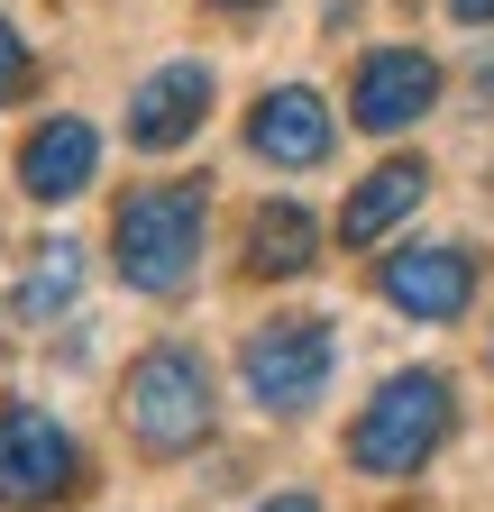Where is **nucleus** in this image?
I'll return each instance as SVG.
<instances>
[{
  "label": "nucleus",
  "mask_w": 494,
  "mask_h": 512,
  "mask_svg": "<svg viewBox=\"0 0 494 512\" xmlns=\"http://www.w3.org/2000/svg\"><path fill=\"white\" fill-rule=\"evenodd\" d=\"M211 10H266V0H211Z\"/></svg>",
  "instance_id": "nucleus-17"
},
{
  "label": "nucleus",
  "mask_w": 494,
  "mask_h": 512,
  "mask_svg": "<svg viewBox=\"0 0 494 512\" xmlns=\"http://www.w3.org/2000/svg\"><path fill=\"white\" fill-rule=\"evenodd\" d=\"M83 485V448L74 430L37 412V403H10L0 412V503L10 512H46V503H65Z\"/></svg>",
  "instance_id": "nucleus-5"
},
{
  "label": "nucleus",
  "mask_w": 494,
  "mask_h": 512,
  "mask_svg": "<svg viewBox=\"0 0 494 512\" xmlns=\"http://www.w3.org/2000/svg\"><path fill=\"white\" fill-rule=\"evenodd\" d=\"M458 430V394L440 366H403L376 384V403L357 412L348 430V467L357 476H421L430 458H440V439Z\"/></svg>",
  "instance_id": "nucleus-2"
},
{
  "label": "nucleus",
  "mask_w": 494,
  "mask_h": 512,
  "mask_svg": "<svg viewBox=\"0 0 494 512\" xmlns=\"http://www.w3.org/2000/svg\"><path fill=\"white\" fill-rule=\"evenodd\" d=\"M330 366H339V339H330V320H312V311H284V320H266V330L247 339V357H238L247 394H257L266 412H284V421L321 403Z\"/></svg>",
  "instance_id": "nucleus-4"
},
{
  "label": "nucleus",
  "mask_w": 494,
  "mask_h": 512,
  "mask_svg": "<svg viewBox=\"0 0 494 512\" xmlns=\"http://www.w3.org/2000/svg\"><path fill=\"white\" fill-rule=\"evenodd\" d=\"M92 174H101V128H92V119H46L37 138L19 147V183H28V202H74Z\"/></svg>",
  "instance_id": "nucleus-10"
},
{
  "label": "nucleus",
  "mask_w": 494,
  "mask_h": 512,
  "mask_svg": "<svg viewBox=\"0 0 494 512\" xmlns=\"http://www.w3.org/2000/svg\"><path fill=\"white\" fill-rule=\"evenodd\" d=\"M440 110V64H430L421 46H376V55H357V74H348V119L366 128V138H394V128L430 119Z\"/></svg>",
  "instance_id": "nucleus-6"
},
{
  "label": "nucleus",
  "mask_w": 494,
  "mask_h": 512,
  "mask_svg": "<svg viewBox=\"0 0 494 512\" xmlns=\"http://www.w3.org/2000/svg\"><path fill=\"white\" fill-rule=\"evenodd\" d=\"M74 293H83V247H74V238H46V247H37V266H28L19 311H28V320H55Z\"/></svg>",
  "instance_id": "nucleus-13"
},
{
  "label": "nucleus",
  "mask_w": 494,
  "mask_h": 512,
  "mask_svg": "<svg viewBox=\"0 0 494 512\" xmlns=\"http://www.w3.org/2000/svg\"><path fill=\"white\" fill-rule=\"evenodd\" d=\"M247 147H257L266 165H284V174H302V165H321L339 147V119H330V101L312 83H275L257 110H247Z\"/></svg>",
  "instance_id": "nucleus-8"
},
{
  "label": "nucleus",
  "mask_w": 494,
  "mask_h": 512,
  "mask_svg": "<svg viewBox=\"0 0 494 512\" xmlns=\"http://www.w3.org/2000/svg\"><path fill=\"white\" fill-rule=\"evenodd\" d=\"M421 192H430V165L421 156H394V165H376L357 192H348V211H339V238L348 247H376V238H394L412 211H421Z\"/></svg>",
  "instance_id": "nucleus-11"
},
{
  "label": "nucleus",
  "mask_w": 494,
  "mask_h": 512,
  "mask_svg": "<svg viewBox=\"0 0 494 512\" xmlns=\"http://www.w3.org/2000/svg\"><path fill=\"white\" fill-rule=\"evenodd\" d=\"M28 74H37V64H28V37L0 19V101H19V92H28Z\"/></svg>",
  "instance_id": "nucleus-14"
},
{
  "label": "nucleus",
  "mask_w": 494,
  "mask_h": 512,
  "mask_svg": "<svg viewBox=\"0 0 494 512\" xmlns=\"http://www.w3.org/2000/svg\"><path fill=\"white\" fill-rule=\"evenodd\" d=\"M202 229H211V192L202 183H147L119 202V229H110V256H119V284L147 293V302H174L183 284L202 275Z\"/></svg>",
  "instance_id": "nucleus-1"
},
{
  "label": "nucleus",
  "mask_w": 494,
  "mask_h": 512,
  "mask_svg": "<svg viewBox=\"0 0 494 512\" xmlns=\"http://www.w3.org/2000/svg\"><path fill=\"white\" fill-rule=\"evenodd\" d=\"M119 421H129V439L147 448V458H193V448L211 439V421H220L202 357L193 348H147L129 366V384H119Z\"/></svg>",
  "instance_id": "nucleus-3"
},
{
  "label": "nucleus",
  "mask_w": 494,
  "mask_h": 512,
  "mask_svg": "<svg viewBox=\"0 0 494 512\" xmlns=\"http://www.w3.org/2000/svg\"><path fill=\"white\" fill-rule=\"evenodd\" d=\"M449 19H467V28H494V0H449Z\"/></svg>",
  "instance_id": "nucleus-15"
},
{
  "label": "nucleus",
  "mask_w": 494,
  "mask_h": 512,
  "mask_svg": "<svg viewBox=\"0 0 494 512\" xmlns=\"http://www.w3.org/2000/svg\"><path fill=\"white\" fill-rule=\"evenodd\" d=\"M376 284L403 320H458L476 302V247H394Z\"/></svg>",
  "instance_id": "nucleus-7"
},
{
  "label": "nucleus",
  "mask_w": 494,
  "mask_h": 512,
  "mask_svg": "<svg viewBox=\"0 0 494 512\" xmlns=\"http://www.w3.org/2000/svg\"><path fill=\"white\" fill-rule=\"evenodd\" d=\"M257 512H321L312 494H275V503H257Z\"/></svg>",
  "instance_id": "nucleus-16"
},
{
  "label": "nucleus",
  "mask_w": 494,
  "mask_h": 512,
  "mask_svg": "<svg viewBox=\"0 0 494 512\" xmlns=\"http://www.w3.org/2000/svg\"><path fill=\"white\" fill-rule=\"evenodd\" d=\"M211 119V64H156V74L129 92V147H147V156H165V147H183L193 128Z\"/></svg>",
  "instance_id": "nucleus-9"
},
{
  "label": "nucleus",
  "mask_w": 494,
  "mask_h": 512,
  "mask_svg": "<svg viewBox=\"0 0 494 512\" xmlns=\"http://www.w3.org/2000/svg\"><path fill=\"white\" fill-rule=\"evenodd\" d=\"M238 247H247V275H257V284H284L302 266H321V220L302 211V202H257Z\"/></svg>",
  "instance_id": "nucleus-12"
},
{
  "label": "nucleus",
  "mask_w": 494,
  "mask_h": 512,
  "mask_svg": "<svg viewBox=\"0 0 494 512\" xmlns=\"http://www.w3.org/2000/svg\"><path fill=\"white\" fill-rule=\"evenodd\" d=\"M485 357H494V339H485Z\"/></svg>",
  "instance_id": "nucleus-18"
}]
</instances>
